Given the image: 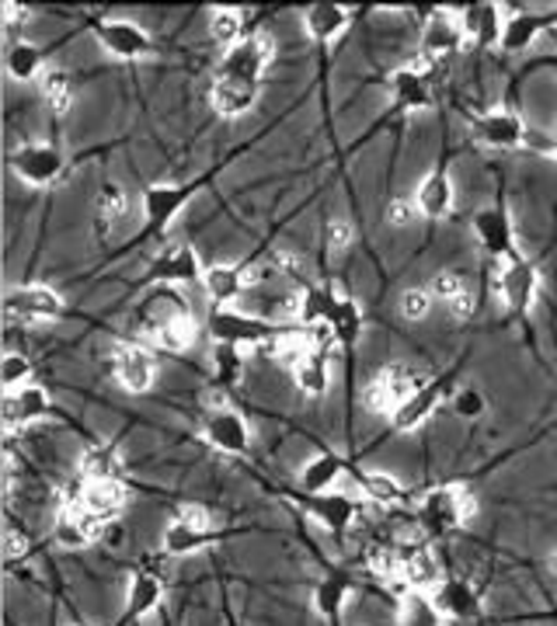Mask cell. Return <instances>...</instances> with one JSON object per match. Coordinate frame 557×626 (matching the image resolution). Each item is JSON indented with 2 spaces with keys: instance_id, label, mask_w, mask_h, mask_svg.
<instances>
[{
  "instance_id": "47",
  "label": "cell",
  "mask_w": 557,
  "mask_h": 626,
  "mask_svg": "<svg viewBox=\"0 0 557 626\" xmlns=\"http://www.w3.org/2000/svg\"><path fill=\"white\" fill-rule=\"evenodd\" d=\"M436 306V296L432 289H421V285H411L400 293V317L405 321H426Z\"/></svg>"
},
{
  "instance_id": "22",
  "label": "cell",
  "mask_w": 557,
  "mask_h": 626,
  "mask_svg": "<svg viewBox=\"0 0 557 626\" xmlns=\"http://www.w3.org/2000/svg\"><path fill=\"white\" fill-rule=\"evenodd\" d=\"M132 216H137V203L129 198V192L122 185H101L98 198H95V223L101 234H119L126 230Z\"/></svg>"
},
{
  "instance_id": "10",
  "label": "cell",
  "mask_w": 557,
  "mask_h": 626,
  "mask_svg": "<svg viewBox=\"0 0 557 626\" xmlns=\"http://www.w3.org/2000/svg\"><path fill=\"white\" fill-rule=\"evenodd\" d=\"M98 42L101 50L111 53L116 60H126V63H137V60H147L153 53V39L143 25L137 21H126V18H105L98 21Z\"/></svg>"
},
{
  "instance_id": "51",
  "label": "cell",
  "mask_w": 557,
  "mask_h": 626,
  "mask_svg": "<svg viewBox=\"0 0 557 626\" xmlns=\"http://www.w3.org/2000/svg\"><path fill=\"white\" fill-rule=\"evenodd\" d=\"M418 216H421V213H418V206H415V198H394V203L387 206V223H390V227H397V230L411 227Z\"/></svg>"
},
{
  "instance_id": "9",
  "label": "cell",
  "mask_w": 557,
  "mask_h": 626,
  "mask_svg": "<svg viewBox=\"0 0 557 626\" xmlns=\"http://www.w3.org/2000/svg\"><path fill=\"white\" fill-rule=\"evenodd\" d=\"M11 171L32 188H50L63 177L66 161L53 143H25L11 153Z\"/></svg>"
},
{
  "instance_id": "1",
  "label": "cell",
  "mask_w": 557,
  "mask_h": 626,
  "mask_svg": "<svg viewBox=\"0 0 557 626\" xmlns=\"http://www.w3.org/2000/svg\"><path fill=\"white\" fill-rule=\"evenodd\" d=\"M432 384L429 373H421L408 363H394V366H384L376 373L369 384H366V393H363V404L369 414H381L390 421V414L405 404L408 397H415L418 390H426Z\"/></svg>"
},
{
  "instance_id": "20",
  "label": "cell",
  "mask_w": 557,
  "mask_h": 626,
  "mask_svg": "<svg viewBox=\"0 0 557 626\" xmlns=\"http://www.w3.org/2000/svg\"><path fill=\"white\" fill-rule=\"evenodd\" d=\"M463 39L471 46H502V29H505V8L499 4H471L457 11Z\"/></svg>"
},
{
  "instance_id": "18",
  "label": "cell",
  "mask_w": 557,
  "mask_h": 626,
  "mask_svg": "<svg viewBox=\"0 0 557 626\" xmlns=\"http://www.w3.org/2000/svg\"><path fill=\"white\" fill-rule=\"evenodd\" d=\"M474 234L481 240V248L492 255L495 261H505L516 255V230H512V219L499 206H484L474 216Z\"/></svg>"
},
{
  "instance_id": "19",
  "label": "cell",
  "mask_w": 557,
  "mask_h": 626,
  "mask_svg": "<svg viewBox=\"0 0 557 626\" xmlns=\"http://www.w3.org/2000/svg\"><path fill=\"white\" fill-rule=\"evenodd\" d=\"M251 282H255V265H237V261L210 265L203 276V289L216 306H231L237 296L248 293Z\"/></svg>"
},
{
  "instance_id": "49",
  "label": "cell",
  "mask_w": 557,
  "mask_h": 626,
  "mask_svg": "<svg viewBox=\"0 0 557 626\" xmlns=\"http://www.w3.org/2000/svg\"><path fill=\"white\" fill-rule=\"evenodd\" d=\"M352 240H355V230H352L349 219L334 216V219L324 223V248H328L331 258H342L352 248Z\"/></svg>"
},
{
  "instance_id": "6",
  "label": "cell",
  "mask_w": 557,
  "mask_h": 626,
  "mask_svg": "<svg viewBox=\"0 0 557 626\" xmlns=\"http://www.w3.org/2000/svg\"><path fill=\"white\" fill-rule=\"evenodd\" d=\"M272 56H276L272 39L265 35V32H255V35L244 39L240 46H234V50L223 53V63H219L216 77H227V80H240V84L261 87V77H265V71H269Z\"/></svg>"
},
{
  "instance_id": "33",
  "label": "cell",
  "mask_w": 557,
  "mask_h": 626,
  "mask_svg": "<svg viewBox=\"0 0 557 626\" xmlns=\"http://www.w3.org/2000/svg\"><path fill=\"white\" fill-rule=\"evenodd\" d=\"M345 470L349 466L339 453H318L300 470V490L303 495H324V490H334V484L345 477Z\"/></svg>"
},
{
  "instance_id": "46",
  "label": "cell",
  "mask_w": 557,
  "mask_h": 626,
  "mask_svg": "<svg viewBox=\"0 0 557 626\" xmlns=\"http://www.w3.org/2000/svg\"><path fill=\"white\" fill-rule=\"evenodd\" d=\"M32 376H35V369H32V363L25 359V355H18V352L4 355V363H0V379H4L8 393L32 387Z\"/></svg>"
},
{
  "instance_id": "28",
  "label": "cell",
  "mask_w": 557,
  "mask_h": 626,
  "mask_svg": "<svg viewBox=\"0 0 557 626\" xmlns=\"http://www.w3.org/2000/svg\"><path fill=\"white\" fill-rule=\"evenodd\" d=\"M400 557H405V568H400V581L415 592H436V585L442 581V568L436 561V553L421 543L400 547Z\"/></svg>"
},
{
  "instance_id": "13",
  "label": "cell",
  "mask_w": 557,
  "mask_h": 626,
  "mask_svg": "<svg viewBox=\"0 0 557 626\" xmlns=\"http://www.w3.org/2000/svg\"><path fill=\"white\" fill-rule=\"evenodd\" d=\"M203 435L213 450L227 456H244L251 450V424L234 408H210V414L203 418Z\"/></svg>"
},
{
  "instance_id": "17",
  "label": "cell",
  "mask_w": 557,
  "mask_h": 626,
  "mask_svg": "<svg viewBox=\"0 0 557 626\" xmlns=\"http://www.w3.org/2000/svg\"><path fill=\"white\" fill-rule=\"evenodd\" d=\"M474 137L484 147H495V150H516L523 143H529V129L523 126V119L516 111H488V116L474 119Z\"/></svg>"
},
{
  "instance_id": "30",
  "label": "cell",
  "mask_w": 557,
  "mask_h": 626,
  "mask_svg": "<svg viewBox=\"0 0 557 626\" xmlns=\"http://www.w3.org/2000/svg\"><path fill=\"white\" fill-rule=\"evenodd\" d=\"M164 606V581L153 571H132L126 585V609L132 619H147Z\"/></svg>"
},
{
  "instance_id": "2",
  "label": "cell",
  "mask_w": 557,
  "mask_h": 626,
  "mask_svg": "<svg viewBox=\"0 0 557 626\" xmlns=\"http://www.w3.org/2000/svg\"><path fill=\"white\" fill-rule=\"evenodd\" d=\"M206 331L216 345H237L244 352H251V348H269L272 338L282 331V324H269L234 306H216L206 321Z\"/></svg>"
},
{
  "instance_id": "26",
  "label": "cell",
  "mask_w": 557,
  "mask_h": 626,
  "mask_svg": "<svg viewBox=\"0 0 557 626\" xmlns=\"http://www.w3.org/2000/svg\"><path fill=\"white\" fill-rule=\"evenodd\" d=\"M289 369H293V384L303 397H324L331 390V352L321 345L303 352Z\"/></svg>"
},
{
  "instance_id": "36",
  "label": "cell",
  "mask_w": 557,
  "mask_h": 626,
  "mask_svg": "<svg viewBox=\"0 0 557 626\" xmlns=\"http://www.w3.org/2000/svg\"><path fill=\"white\" fill-rule=\"evenodd\" d=\"M397 623L400 626H450V619H446V613L439 609L432 592H415V589H408L405 598H400Z\"/></svg>"
},
{
  "instance_id": "50",
  "label": "cell",
  "mask_w": 557,
  "mask_h": 626,
  "mask_svg": "<svg viewBox=\"0 0 557 626\" xmlns=\"http://www.w3.org/2000/svg\"><path fill=\"white\" fill-rule=\"evenodd\" d=\"M453 411H457L460 418H467V421H474V418H481V414L488 411V400H484L481 390L463 387V390L453 393Z\"/></svg>"
},
{
  "instance_id": "21",
  "label": "cell",
  "mask_w": 557,
  "mask_h": 626,
  "mask_svg": "<svg viewBox=\"0 0 557 626\" xmlns=\"http://www.w3.org/2000/svg\"><path fill=\"white\" fill-rule=\"evenodd\" d=\"M415 206L426 219H446L453 213V203H457V188H453V177L446 171H432L418 182L415 188Z\"/></svg>"
},
{
  "instance_id": "44",
  "label": "cell",
  "mask_w": 557,
  "mask_h": 626,
  "mask_svg": "<svg viewBox=\"0 0 557 626\" xmlns=\"http://www.w3.org/2000/svg\"><path fill=\"white\" fill-rule=\"evenodd\" d=\"M39 91H42V101H46V108L53 111V116H63V111L74 105V80L66 71H56V66L42 74Z\"/></svg>"
},
{
  "instance_id": "39",
  "label": "cell",
  "mask_w": 557,
  "mask_h": 626,
  "mask_svg": "<svg viewBox=\"0 0 557 626\" xmlns=\"http://www.w3.org/2000/svg\"><path fill=\"white\" fill-rule=\"evenodd\" d=\"M4 66L11 80H42V50L29 39H14L4 53Z\"/></svg>"
},
{
  "instance_id": "37",
  "label": "cell",
  "mask_w": 557,
  "mask_h": 626,
  "mask_svg": "<svg viewBox=\"0 0 557 626\" xmlns=\"http://www.w3.org/2000/svg\"><path fill=\"white\" fill-rule=\"evenodd\" d=\"M463 39V29H460V18L453 11H436L426 25V53L429 56H442V53H453Z\"/></svg>"
},
{
  "instance_id": "4",
  "label": "cell",
  "mask_w": 557,
  "mask_h": 626,
  "mask_svg": "<svg viewBox=\"0 0 557 626\" xmlns=\"http://www.w3.org/2000/svg\"><path fill=\"white\" fill-rule=\"evenodd\" d=\"M418 516H421V522H426L432 532H450V529H460L467 522H474L478 498L463 484L432 487V490H426V495H421Z\"/></svg>"
},
{
  "instance_id": "29",
  "label": "cell",
  "mask_w": 557,
  "mask_h": 626,
  "mask_svg": "<svg viewBox=\"0 0 557 626\" xmlns=\"http://www.w3.org/2000/svg\"><path fill=\"white\" fill-rule=\"evenodd\" d=\"M50 411H53L50 393L32 384L25 390L8 393V400H4V424H8V432H14V429H21V424H35L42 418H50Z\"/></svg>"
},
{
  "instance_id": "52",
  "label": "cell",
  "mask_w": 557,
  "mask_h": 626,
  "mask_svg": "<svg viewBox=\"0 0 557 626\" xmlns=\"http://www.w3.org/2000/svg\"><path fill=\"white\" fill-rule=\"evenodd\" d=\"M29 536L25 532H18L14 526L4 529V557L8 561H18V557H29Z\"/></svg>"
},
{
  "instance_id": "27",
  "label": "cell",
  "mask_w": 557,
  "mask_h": 626,
  "mask_svg": "<svg viewBox=\"0 0 557 626\" xmlns=\"http://www.w3.org/2000/svg\"><path fill=\"white\" fill-rule=\"evenodd\" d=\"M258 91H261V87H255V84L213 77L210 101H213V108H216V116H223V119H240V116H248V111L255 108Z\"/></svg>"
},
{
  "instance_id": "5",
  "label": "cell",
  "mask_w": 557,
  "mask_h": 626,
  "mask_svg": "<svg viewBox=\"0 0 557 626\" xmlns=\"http://www.w3.org/2000/svg\"><path fill=\"white\" fill-rule=\"evenodd\" d=\"M537 289H540V272L526 258L512 255L495 265V293L508 313H516V317L529 313L533 303H537Z\"/></svg>"
},
{
  "instance_id": "41",
  "label": "cell",
  "mask_w": 557,
  "mask_h": 626,
  "mask_svg": "<svg viewBox=\"0 0 557 626\" xmlns=\"http://www.w3.org/2000/svg\"><path fill=\"white\" fill-rule=\"evenodd\" d=\"M206 540H210V529L192 526V522H185L182 516H174V519L168 522V529H164V553H171V557H189V553H195L199 547H203Z\"/></svg>"
},
{
  "instance_id": "43",
  "label": "cell",
  "mask_w": 557,
  "mask_h": 626,
  "mask_svg": "<svg viewBox=\"0 0 557 626\" xmlns=\"http://www.w3.org/2000/svg\"><path fill=\"white\" fill-rule=\"evenodd\" d=\"M349 592H352V578H349L345 571H331V574L321 581V585H318V592H314V606H318V613L328 616V619H339V613H342V606H345Z\"/></svg>"
},
{
  "instance_id": "42",
  "label": "cell",
  "mask_w": 557,
  "mask_h": 626,
  "mask_svg": "<svg viewBox=\"0 0 557 626\" xmlns=\"http://www.w3.org/2000/svg\"><path fill=\"white\" fill-rule=\"evenodd\" d=\"M244 366H248V352L237 345H216L213 348V376L223 387V393L234 390L244 379Z\"/></svg>"
},
{
  "instance_id": "48",
  "label": "cell",
  "mask_w": 557,
  "mask_h": 626,
  "mask_svg": "<svg viewBox=\"0 0 557 626\" xmlns=\"http://www.w3.org/2000/svg\"><path fill=\"white\" fill-rule=\"evenodd\" d=\"M400 568H405V557L400 547H373L369 550V571L384 581H400Z\"/></svg>"
},
{
  "instance_id": "32",
  "label": "cell",
  "mask_w": 557,
  "mask_h": 626,
  "mask_svg": "<svg viewBox=\"0 0 557 626\" xmlns=\"http://www.w3.org/2000/svg\"><path fill=\"white\" fill-rule=\"evenodd\" d=\"M442 387L439 384H429L426 390H418L415 397H408L405 404H400L394 414H390V429L394 432H415V429H421V424H426L436 411H439V404H442Z\"/></svg>"
},
{
  "instance_id": "31",
  "label": "cell",
  "mask_w": 557,
  "mask_h": 626,
  "mask_svg": "<svg viewBox=\"0 0 557 626\" xmlns=\"http://www.w3.org/2000/svg\"><path fill=\"white\" fill-rule=\"evenodd\" d=\"M432 598L439 602V609L446 613V619H474L478 609H481V602H478V592L471 581H463V578H442Z\"/></svg>"
},
{
  "instance_id": "35",
  "label": "cell",
  "mask_w": 557,
  "mask_h": 626,
  "mask_svg": "<svg viewBox=\"0 0 557 626\" xmlns=\"http://www.w3.org/2000/svg\"><path fill=\"white\" fill-rule=\"evenodd\" d=\"M334 334V342H339L342 348H352L355 338H360V331H363V310L360 303H355L349 293H334V303L328 310V321H324Z\"/></svg>"
},
{
  "instance_id": "34",
  "label": "cell",
  "mask_w": 557,
  "mask_h": 626,
  "mask_svg": "<svg viewBox=\"0 0 557 626\" xmlns=\"http://www.w3.org/2000/svg\"><path fill=\"white\" fill-rule=\"evenodd\" d=\"M352 21V11L342 8V4H310L303 11V29L307 35L321 42V46H328V42L339 39Z\"/></svg>"
},
{
  "instance_id": "8",
  "label": "cell",
  "mask_w": 557,
  "mask_h": 626,
  "mask_svg": "<svg viewBox=\"0 0 557 626\" xmlns=\"http://www.w3.org/2000/svg\"><path fill=\"white\" fill-rule=\"evenodd\" d=\"M199 188H203V182H185V185H150L143 192V219H147V234H164L171 223L182 216V209L192 203V198L199 195Z\"/></svg>"
},
{
  "instance_id": "40",
  "label": "cell",
  "mask_w": 557,
  "mask_h": 626,
  "mask_svg": "<svg viewBox=\"0 0 557 626\" xmlns=\"http://www.w3.org/2000/svg\"><path fill=\"white\" fill-rule=\"evenodd\" d=\"M355 481H360L363 498L376 501V505H397L405 501V484L397 477L384 474V470H355Z\"/></svg>"
},
{
  "instance_id": "25",
  "label": "cell",
  "mask_w": 557,
  "mask_h": 626,
  "mask_svg": "<svg viewBox=\"0 0 557 626\" xmlns=\"http://www.w3.org/2000/svg\"><path fill=\"white\" fill-rule=\"evenodd\" d=\"M432 296H436V303H442L446 310L453 313L457 321H467L474 313V285H471V279H467L463 272H453V268H446V272H439L436 279H432Z\"/></svg>"
},
{
  "instance_id": "23",
  "label": "cell",
  "mask_w": 557,
  "mask_h": 626,
  "mask_svg": "<svg viewBox=\"0 0 557 626\" xmlns=\"http://www.w3.org/2000/svg\"><path fill=\"white\" fill-rule=\"evenodd\" d=\"M84 508H92L95 516H101L105 522L116 519L119 511L126 508L129 501V490L119 477H101V481H84L81 477V498H77Z\"/></svg>"
},
{
  "instance_id": "11",
  "label": "cell",
  "mask_w": 557,
  "mask_h": 626,
  "mask_svg": "<svg viewBox=\"0 0 557 626\" xmlns=\"http://www.w3.org/2000/svg\"><path fill=\"white\" fill-rule=\"evenodd\" d=\"M105 519L95 516L92 508H84L81 501H63V508L56 511V522H53V536L56 543L66 550H81V547H92L105 536Z\"/></svg>"
},
{
  "instance_id": "15",
  "label": "cell",
  "mask_w": 557,
  "mask_h": 626,
  "mask_svg": "<svg viewBox=\"0 0 557 626\" xmlns=\"http://www.w3.org/2000/svg\"><path fill=\"white\" fill-rule=\"evenodd\" d=\"M111 369H116L119 387L129 393H147L153 387V379H158V359L143 345H119Z\"/></svg>"
},
{
  "instance_id": "14",
  "label": "cell",
  "mask_w": 557,
  "mask_h": 626,
  "mask_svg": "<svg viewBox=\"0 0 557 626\" xmlns=\"http://www.w3.org/2000/svg\"><path fill=\"white\" fill-rule=\"evenodd\" d=\"M206 268L199 261V255L189 244H171L158 258L150 261L147 282H161V285H182V282H203Z\"/></svg>"
},
{
  "instance_id": "24",
  "label": "cell",
  "mask_w": 557,
  "mask_h": 626,
  "mask_svg": "<svg viewBox=\"0 0 557 626\" xmlns=\"http://www.w3.org/2000/svg\"><path fill=\"white\" fill-rule=\"evenodd\" d=\"M550 25H557V14H533V11H512L505 14L502 29V50L505 53H523L537 42Z\"/></svg>"
},
{
  "instance_id": "7",
  "label": "cell",
  "mask_w": 557,
  "mask_h": 626,
  "mask_svg": "<svg viewBox=\"0 0 557 626\" xmlns=\"http://www.w3.org/2000/svg\"><path fill=\"white\" fill-rule=\"evenodd\" d=\"M4 306H8V317L21 321V324H53V321L63 317V310H66V303L56 289L39 285V282L11 285L8 296H4Z\"/></svg>"
},
{
  "instance_id": "45",
  "label": "cell",
  "mask_w": 557,
  "mask_h": 626,
  "mask_svg": "<svg viewBox=\"0 0 557 626\" xmlns=\"http://www.w3.org/2000/svg\"><path fill=\"white\" fill-rule=\"evenodd\" d=\"M81 477L84 481H101V477H119V460L108 445H95L81 456Z\"/></svg>"
},
{
  "instance_id": "54",
  "label": "cell",
  "mask_w": 557,
  "mask_h": 626,
  "mask_svg": "<svg viewBox=\"0 0 557 626\" xmlns=\"http://www.w3.org/2000/svg\"><path fill=\"white\" fill-rule=\"evenodd\" d=\"M550 156H554V161H557V147H550Z\"/></svg>"
},
{
  "instance_id": "12",
  "label": "cell",
  "mask_w": 557,
  "mask_h": 626,
  "mask_svg": "<svg viewBox=\"0 0 557 626\" xmlns=\"http://www.w3.org/2000/svg\"><path fill=\"white\" fill-rule=\"evenodd\" d=\"M303 511L321 522L334 540H345L349 529L360 519V505L345 490H324V495H303Z\"/></svg>"
},
{
  "instance_id": "16",
  "label": "cell",
  "mask_w": 557,
  "mask_h": 626,
  "mask_svg": "<svg viewBox=\"0 0 557 626\" xmlns=\"http://www.w3.org/2000/svg\"><path fill=\"white\" fill-rule=\"evenodd\" d=\"M147 338H150V345H158L164 352H185V348L195 345L199 327L182 306H178V310H158L150 317Z\"/></svg>"
},
{
  "instance_id": "3",
  "label": "cell",
  "mask_w": 557,
  "mask_h": 626,
  "mask_svg": "<svg viewBox=\"0 0 557 626\" xmlns=\"http://www.w3.org/2000/svg\"><path fill=\"white\" fill-rule=\"evenodd\" d=\"M432 80H436V56L421 53L408 63H400L387 80L390 105L397 111H429L432 108Z\"/></svg>"
},
{
  "instance_id": "53",
  "label": "cell",
  "mask_w": 557,
  "mask_h": 626,
  "mask_svg": "<svg viewBox=\"0 0 557 626\" xmlns=\"http://www.w3.org/2000/svg\"><path fill=\"white\" fill-rule=\"evenodd\" d=\"M547 571H550V574L557 578V547H554V550L547 553Z\"/></svg>"
},
{
  "instance_id": "38",
  "label": "cell",
  "mask_w": 557,
  "mask_h": 626,
  "mask_svg": "<svg viewBox=\"0 0 557 626\" xmlns=\"http://www.w3.org/2000/svg\"><path fill=\"white\" fill-rule=\"evenodd\" d=\"M210 39L223 50H234L248 39V21L240 8H213L210 11Z\"/></svg>"
}]
</instances>
